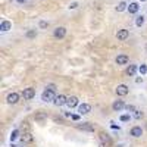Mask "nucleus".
<instances>
[{"mask_svg": "<svg viewBox=\"0 0 147 147\" xmlns=\"http://www.w3.org/2000/svg\"><path fill=\"white\" fill-rule=\"evenodd\" d=\"M129 134H131L132 137L138 138V137H141V136H143V129H141V127H132V128H131V131H129Z\"/></svg>", "mask_w": 147, "mask_h": 147, "instance_id": "nucleus-11", "label": "nucleus"}, {"mask_svg": "<svg viewBox=\"0 0 147 147\" xmlns=\"http://www.w3.org/2000/svg\"><path fill=\"white\" fill-rule=\"evenodd\" d=\"M138 71H140L141 75H146V72H147V66H146V65H141V66L138 68Z\"/></svg>", "mask_w": 147, "mask_h": 147, "instance_id": "nucleus-22", "label": "nucleus"}, {"mask_svg": "<svg viewBox=\"0 0 147 147\" xmlns=\"http://www.w3.org/2000/svg\"><path fill=\"white\" fill-rule=\"evenodd\" d=\"M121 121H122V122L129 121V115H122V116H121Z\"/></svg>", "mask_w": 147, "mask_h": 147, "instance_id": "nucleus-27", "label": "nucleus"}, {"mask_svg": "<svg viewBox=\"0 0 147 147\" xmlns=\"http://www.w3.org/2000/svg\"><path fill=\"white\" fill-rule=\"evenodd\" d=\"M128 93H129V88H128V85H125V84H119L116 87V94L118 96H127Z\"/></svg>", "mask_w": 147, "mask_h": 147, "instance_id": "nucleus-5", "label": "nucleus"}, {"mask_svg": "<svg viewBox=\"0 0 147 147\" xmlns=\"http://www.w3.org/2000/svg\"><path fill=\"white\" fill-rule=\"evenodd\" d=\"M136 72H137V66H136V65H129V66L127 68V74H128L129 77L136 75Z\"/></svg>", "mask_w": 147, "mask_h": 147, "instance_id": "nucleus-17", "label": "nucleus"}, {"mask_svg": "<svg viewBox=\"0 0 147 147\" xmlns=\"http://www.w3.org/2000/svg\"><path fill=\"white\" fill-rule=\"evenodd\" d=\"M35 35H37V31H35V30H30V31H27V37H28V38H34Z\"/></svg>", "mask_w": 147, "mask_h": 147, "instance_id": "nucleus-21", "label": "nucleus"}, {"mask_svg": "<svg viewBox=\"0 0 147 147\" xmlns=\"http://www.w3.org/2000/svg\"><path fill=\"white\" fill-rule=\"evenodd\" d=\"M77 128H78V129H82V131H94V125H93V124H88V122L78 124Z\"/></svg>", "mask_w": 147, "mask_h": 147, "instance_id": "nucleus-13", "label": "nucleus"}, {"mask_svg": "<svg viewBox=\"0 0 147 147\" xmlns=\"http://www.w3.org/2000/svg\"><path fill=\"white\" fill-rule=\"evenodd\" d=\"M6 102H7L9 105H16V103L19 102V94H18V93H10V94H7Z\"/></svg>", "mask_w": 147, "mask_h": 147, "instance_id": "nucleus-4", "label": "nucleus"}, {"mask_svg": "<svg viewBox=\"0 0 147 147\" xmlns=\"http://www.w3.org/2000/svg\"><path fill=\"white\" fill-rule=\"evenodd\" d=\"M128 37H129V31H128V30H119V31L116 32V38L121 40V41L127 40Z\"/></svg>", "mask_w": 147, "mask_h": 147, "instance_id": "nucleus-8", "label": "nucleus"}, {"mask_svg": "<svg viewBox=\"0 0 147 147\" xmlns=\"http://www.w3.org/2000/svg\"><path fill=\"white\" fill-rule=\"evenodd\" d=\"M75 7H78V3L77 2H74V3L69 5V9H75Z\"/></svg>", "mask_w": 147, "mask_h": 147, "instance_id": "nucleus-28", "label": "nucleus"}, {"mask_svg": "<svg viewBox=\"0 0 147 147\" xmlns=\"http://www.w3.org/2000/svg\"><path fill=\"white\" fill-rule=\"evenodd\" d=\"M140 2H146V0H140Z\"/></svg>", "mask_w": 147, "mask_h": 147, "instance_id": "nucleus-31", "label": "nucleus"}, {"mask_svg": "<svg viewBox=\"0 0 147 147\" xmlns=\"http://www.w3.org/2000/svg\"><path fill=\"white\" fill-rule=\"evenodd\" d=\"M34 96H35V90H34V88H31V87L24 88V91H22V97H24L25 100H31Z\"/></svg>", "mask_w": 147, "mask_h": 147, "instance_id": "nucleus-3", "label": "nucleus"}, {"mask_svg": "<svg viewBox=\"0 0 147 147\" xmlns=\"http://www.w3.org/2000/svg\"><path fill=\"white\" fill-rule=\"evenodd\" d=\"M134 118H136V119H141V118H143V112H141V110H136Z\"/></svg>", "mask_w": 147, "mask_h": 147, "instance_id": "nucleus-23", "label": "nucleus"}, {"mask_svg": "<svg viewBox=\"0 0 147 147\" xmlns=\"http://www.w3.org/2000/svg\"><path fill=\"white\" fill-rule=\"evenodd\" d=\"M12 28V22L10 21H2V24H0V31L2 32H6Z\"/></svg>", "mask_w": 147, "mask_h": 147, "instance_id": "nucleus-14", "label": "nucleus"}, {"mask_svg": "<svg viewBox=\"0 0 147 147\" xmlns=\"http://www.w3.org/2000/svg\"><path fill=\"white\" fill-rule=\"evenodd\" d=\"M66 100H68V99H66L65 96L59 94V96H56V99L53 100V105L57 106V107H59V106H63V105H66Z\"/></svg>", "mask_w": 147, "mask_h": 147, "instance_id": "nucleus-6", "label": "nucleus"}, {"mask_svg": "<svg viewBox=\"0 0 147 147\" xmlns=\"http://www.w3.org/2000/svg\"><path fill=\"white\" fill-rule=\"evenodd\" d=\"M100 143H105V144L110 146V144H112V140H110V137L107 136V134H105V132H100Z\"/></svg>", "mask_w": 147, "mask_h": 147, "instance_id": "nucleus-15", "label": "nucleus"}, {"mask_svg": "<svg viewBox=\"0 0 147 147\" xmlns=\"http://www.w3.org/2000/svg\"><path fill=\"white\" fill-rule=\"evenodd\" d=\"M21 141H22V143H31V141H32V136H31L30 132L24 134V136L21 137Z\"/></svg>", "mask_w": 147, "mask_h": 147, "instance_id": "nucleus-18", "label": "nucleus"}, {"mask_svg": "<svg viewBox=\"0 0 147 147\" xmlns=\"http://www.w3.org/2000/svg\"><path fill=\"white\" fill-rule=\"evenodd\" d=\"M136 25H137V27H143V25H144V16H143V15L136 19Z\"/></svg>", "mask_w": 147, "mask_h": 147, "instance_id": "nucleus-20", "label": "nucleus"}, {"mask_svg": "<svg viewBox=\"0 0 147 147\" xmlns=\"http://www.w3.org/2000/svg\"><path fill=\"white\" fill-rule=\"evenodd\" d=\"M66 106H68L69 109H72V107L78 106V97H75V96H71V97H68V100H66Z\"/></svg>", "mask_w": 147, "mask_h": 147, "instance_id": "nucleus-10", "label": "nucleus"}, {"mask_svg": "<svg viewBox=\"0 0 147 147\" xmlns=\"http://www.w3.org/2000/svg\"><path fill=\"white\" fill-rule=\"evenodd\" d=\"M47 27H49V22H46V21L40 22V28H47Z\"/></svg>", "mask_w": 147, "mask_h": 147, "instance_id": "nucleus-26", "label": "nucleus"}, {"mask_svg": "<svg viewBox=\"0 0 147 147\" xmlns=\"http://www.w3.org/2000/svg\"><path fill=\"white\" fill-rule=\"evenodd\" d=\"M138 9H140V6H138V3H129V6H128V12L131 15H134V13H137L138 12Z\"/></svg>", "mask_w": 147, "mask_h": 147, "instance_id": "nucleus-16", "label": "nucleus"}, {"mask_svg": "<svg viewBox=\"0 0 147 147\" xmlns=\"http://www.w3.org/2000/svg\"><path fill=\"white\" fill-rule=\"evenodd\" d=\"M55 99H56V94H55V90H52V88H46L41 94V100L46 102V103L53 102Z\"/></svg>", "mask_w": 147, "mask_h": 147, "instance_id": "nucleus-1", "label": "nucleus"}, {"mask_svg": "<svg viewBox=\"0 0 147 147\" xmlns=\"http://www.w3.org/2000/svg\"><path fill=\"white\" fill-rule=\"evenodd\" d=\"M65 35H66V28H65V27H57V28L53 31V37H55V38H57V40L63 38Z\"/></svg>", "mask_w": 147, "mask_h": 147, "instance_id": "nucleus-2", "label": "nucleus"}, {"mask_svg": "<svg viewBox=\"0 0 147 147\" xmlns=\"http://www.w3.org/2000/svg\"><path fill=\"white\" fill-rule=\"evenodd\" d=\"M71 118H72L74 121H78V119H80V115H71Z\"/></svg>", "mask_w": 147, "mask_h": 147, "instance_id": "nucleus-30", "label": "nucleus"}, {"mask_svg": "<svg viewBox=\"0 0 147 147\" xmlns=\"http://www.w3.org/2000/svg\"><path fill=\"white\" fill-rule=\"evenodd\" d=\"M16 137H18V129H15L13 132L10 134V141H13V140H15Z\"/></svg>", "mask_w": 147, "mask_h": 147, "instance_id": "nucleus-24", "label": "nucleus"}, {"mask_svg": "<svg viewBox=\"0 0 147 147\" xmlns=\"http://www.w3.org/2000/svg\"><path fill=\"white\" fill-rule=\"evenodd\" d=\"M125 109L128 110V112H136V110H137V109H136V107H134L132 105H128V106H125Z\"/></svg>", "mask_w": 147, "mask_h": 147, "instance_id": "nucleus-25", "label": "nucleus"}, {"mask_svg": "<svg viewBox=\"0 0 147 147\" xmlns=\"http://www.w3.org/2000/svg\"><path fill=\"white\" fill-rule=\"evenodd\" d=\"M90 110H91V106L87 105V103H82V105L78 106V112H80V115H87V113H90Z\"/></svg>", "mask_w": 147, "mask_h": 147, "instance_id": "nucleus-9", "label": "nucleus"}, {"mask_svg": "<svg viewBox=\"0 0 147 147\" xmlns=\"http://www.w3.org/2000/svg\"><path fill=\"white\" fill-rule=\"evenodd\" d=\"M15 2H16V3H19V5H24V3H27L28 0H15Z\"/></svg>", "mask_w": 147, "mask_h": 147, "instance_id": "nucleus-29", "label": "nucleus"}, {"mask_svg": "<svg viewBox=\"0 0 147 147\" xmlns=\"http://www.w3.org/2000/svg\"><path fill=\"white\" fill-rule=\"evenodd\" d=\"M125 9H128V5L125 2H121L118 6H116V12H124Z\"/></svg>", "mask_w": 147, "mask_h": 147, "instance_id": "nucleus-19", "label": "nucleus"}, {"mask_svg": "<svg viewBox=\"0 0 147 147\" xmlns=\"http://www.w3.org/2000/svg\"><path fill=\"white\" fill-rule=\"evenodd\" d=\"M115 62H116V65H127L129 62V57L127 55H119V56H116Z\"/></svg>", "mask_w": 147, "mask_h": 147, "instance_id": "nucleus-7", "label": "nucleus"}, {"mask_svg": "<svg viewBox=\"0 0 147 147\" xmlns=\"http://www.w3.org/2000/svg\"><path fill=\"white\" fill-rule=\"evenodd\" d=\"M124 107H125L124 100H116V102H113V105H112V109L115 110V112H121Z\"/></svg>", "mask_w": 147, "mask_h": 147, "instance_id": "nucleus-12", "label": "nucleus"}]
</instances>
